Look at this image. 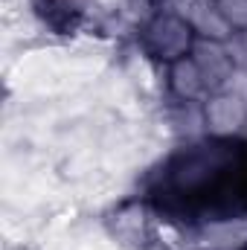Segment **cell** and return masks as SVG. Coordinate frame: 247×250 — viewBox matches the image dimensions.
I'll return each instance as SVG.
<instances>
[{
  "label": "cell",
  "instance_id": "6da1fadb",
  "mask_svg": "<svg viewBox=\"0 0 247 250\" xmlns=\"http://www.w3.org/2000/svg\"><path fill=\"white\" fill-rule=\"evenodd\" d=\"M140 204L186 230L247 218V137L204 134L172 148L140 178Z\"/></svg>",
  "mask_w": 247,
  "mask_h": 250
},
{
  "label": "cell",
  "instance_id": "7a4b0ae2",
  "mask_svg": "<svg viewBox=\"0 0 247 250\" xmlns=\"http://www.w3.org/2000/svg\"><path fill=\"white\" fill-rule=\"evenodd\" d=\"M233 250H247V239L242 242V245H239V248H233Z\"/></svg>",
  "mask_w": 247,
  "mask_h": 250
}]
</instances>
